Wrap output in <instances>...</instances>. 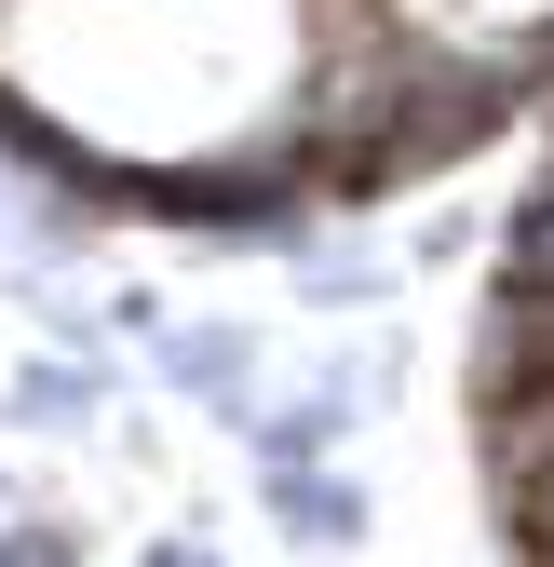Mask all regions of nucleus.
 <instances>
[{
    "instance_id": "obj_1",
    "label": "nucleus",
    "mask_w": 554,
    "mask_h": 567,
    "mask_svg": "<svg viewBox=\"0 0 554 567\" xmlns=\"http://www.w3.org/2000/svg\"><path fill=\"white\" fill-rule=\"evenodd\" d=\"M150 365H163V392L176 405H203L217 433H257V324H230V311H176L163 338H150Z\"/></svg>"
},
{
    "instance_id": "obj_2",
    "label": "nucleus",
    "mask_w": 554,
    "mask_h": 567,
    "mask_svg": "<svg viewBox=\"0 0 554 567\" xmlns=\"http://www.w3.org/2000/svg\"><path fill=\"white\" fill-rule=\"evenodd\" d=\"M109 419V365L95 351H28L14 392H0V433H28V446H82Z\"/></svg>"
},
{
    "instance_id": "obj_3",
    "label": "nucleus",
    "mask_w": 554,
    "mask_h": 567,
    "mask_svg": "<svg viewBox=\"0 0 554 567\" xmlns=\"http://www.w3.org/2000/svg\"><path fill=\"white\" fill-rule=\"evenodd\" d=\"M366 405H379V392H366L352 365H325L311 392L257 405V433H244V446H257V473H298V460H338V446H352V419H366Z\"/></svg>"
},
{
    "instance_id": "obj_4",
    "label": "nucleus",
    "mask_w": 554,
    "mask_h": 567,
    "mask_svg": "<svg viewBox=\"0 0 554 567\" xmlns=\"http://www.w3.org/2000/svg\"><path fill=\"white\" fill-rule=\"evenodd\" d=\"M270 527H285L298 554H325V567H338V554H366V527H379V514H366V486L338 473V460H298V473H270Z\"/></svg>"
},
{
    "instance_id": "obj_5",
    "label": "nucleus",
    "mask_w": 554,
    "mask_h": 567,
    "mask_svg": "<svg viewBox=\"0 0 554 567\" xmlns=\"http://www.w3.org/2000/svg\"><path fill=\"white\" fill-rule=\"evenodd\" d=\"M0 567H95V554H82V527H68V514L14 501V514H0Z\"/></svg>"
},
{
    "instance_id": "obj_6",
    "label": "nucleus",
    "mask_w": 554,
    "mask_h": 567,
    "mask_svg": "<svg viewBox=\"0 0 554 567\" xmlns=\"http://www.w3.org/2000/svg\"><path fill=\"white\" fill-rule=\"evenodd\" d=\"M298 298H311V311H379V298H392V270H379V257H325V244H311V284H298Z\"/></svg>"
},
{
    "instance_id": "obj_7",
    "label": "nucleus",
    "mask_w": 554,
    "mask_h": 567,
    "mask_svg": "<svg viewBox=\"0 0 554 567\" xmlns=\"http://www.w3.org/2000/svg\"><path fill=\"white\" fill-rule=\"evenodd\" d=\"M0 244H14V189H0Z\"/></svg>"
},
{
    "instance_id": "obj_8",
    "label": "nucleus",
    "mask_w": 554,
    "mask_h": 567,
    "mask_svg": "<svg viewBox=\"0 0 554 567\" xmlns=\"http://www.w3.org/2000/svg\"><path fill=\"white\" fill-rule=\"evenodd\" d=\"M0 514H14V473H0Z\"/></svg>"
}]
</instances>
